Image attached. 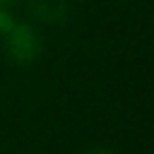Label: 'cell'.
I'll list each match as a JSON object with an SVG mask.
<instances>
[{
    "instance_id": "cell-1",
    "label": "cell",
    "mask_w": 154,
    "mask_h": 154,
    "mask_svg": "<svg viewBox=\"0 0 154 154\" xmlns=\"http://www.w3.org/2000/svg\"><path fill=\"white\" fill-rule=\"evenodd\" d=\"M5 36V53L17 65H31L41 55V34L29 22H17L2 34Z\"/></svg>"
},
{
    "instance_id": "cell-2",
    "label": "cell",
    "mask_w": 154,
    "mask_h": 154,
    "mask_svg": "<svg viewBox=\"0 0 154 154\" xmlns=\"http://www.w3.org/2000/svg\"><path fill=\"white\" fill-rule=\"evenodd\" d=\"M26 12L41 24H63L70 14L67 0H26Z\"/></svg>"
},
{
    "instance_id": "cell-3",
    "label": "cell",
    "mask_w": 154,
    "mask_h": 154,
    "mask_svg": "<svg viewBox=\"0 0 154 154\" xmlns=\"http://www.w3.org/2000/svg\"><path fill=\"white\" fill-rule=\"evenodd\" d=\"M12 24H14V17L10 14V10L7 7H0V34H5Z\"/></svg>"
},
{
    "instance_id": "cell-4",
    "label": "cell",
    "mask_w": 154,
    "mask_h": 154,
    "mask_svg": "<svg viewBox=\"0 0 154 154\" xmlns=\"http://www.w3.org/2000/svg\"><path fill=\"white\" fill-rule=\"evenodd\" d=\"M17 0H0V7H10V5H14Z\"/></svg>"
},
{
    "instance_id": "cell-5",
    "label": "cell",
    "mask_w": 154,
    "mask_h": 154,
    "mask_svg": "<svg viewBox=\"0 0 154 154\" xmlns=\"http://www.w3.org/2000/svg\"><path fill=\"white\" fill-rule=\"evenodd\" d=\"M87 154H111L108 149H94V152H87Z\"/></svg>"
}]
</instances>
